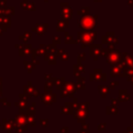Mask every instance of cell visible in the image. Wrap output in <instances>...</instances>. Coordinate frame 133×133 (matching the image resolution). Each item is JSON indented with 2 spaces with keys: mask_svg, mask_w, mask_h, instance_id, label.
<instances>
[{
  "mask_svg": "<svg viewBox=\"0 0 133 133\" xmlns=\"http://www.w3.org/2000/svg\"><path fill=\"white\" fill-rule=\"evenodd\" d=\"M78 37L79 42L81 43V48H84L89 46L94 39H96V33L91 31H80L78 32Z\"/></svg>",
  "mask_w": 133,
  "mask_h": 133,
  "instance_id": "obj_1",
  "label": "cell"
},
{
  "mask_svg": "<svg viewBox=\"0 0 133 133\" xmlns=\"http://www.w3.org/2000/svg\"><path fill=\"white\" fill-rule=\"evenodd\" d=\"M95 18H97V17H95ZM94 17H88V16L82 17L80 20H78V26L86 31H90L97 26V20Z\"/></svg>",
  "mask_w": 133,
  "mask_h": 133,
  "instance_id": "obj_2",
  "label": "cell"
},
{
  "mask_svg": "<svg viewBox=\"0 0 133 133\" xmlns=\"http://www.w3.org/2000/svg\"><path fill=\"white\" fill-rule=\"evenodd\" d=\"M73 10L68 3H61V17L64 20L69 21L72 17Z\"/></svg>",
  "mask_w": 133,
  "mask_h": 133,
  "instance_id": "obj_3",
  "label": "cell"
},
{
  "mask_svg": "<svg viewBox=\"0 0 133 133\" xmlns=\"http://www.w3.org/2000/svg\"><path fill=\"white\" fill-rule=\"evenodd\" d=\"M63 89H64V90L68 91L69 93H75L76 92V89H77V86L75 83H73V82H68V81H64V83H63L62 85Z\"/></svg>",
  "mask_w": 133,
  "mask_h": 133,
  "instance_id": "obj_4",
  "label": "cell"
},
{
  "mask_svg": "<svg viewBox=\"0 0 133 133\" xmlns=\"http://www.w3.org/2000/svg\"><path fill=\"white\" fill-rule=\"evenodd\" d=\"M11 25V20H10V17L6 15L0 16V26L1 28H9Z\"/></svg>",
  "mask_w": 133,
  "mask_h": 133,
  "instance_id": "obj_5",
  "label": "cell"
},
{
  "mask_svg": "<svg viewBox=\"0 0 133 133\" xmlns=\"http://www.w3.org/2000/svg\"><path fill=\"white\" fill-rule=\"evenodd\" d=\"M46 28H48V24H43V25H36L35 28H32V31L36 32L37 35L40 37V36L44 35L45 32L46 31Z\"/></svg>",
  "mask_w": 133,
  "mask_h": 133,
  "instance_id": "obj_6",
  "label": "cell"
},
{
  "mask_svg": "<svg viewBox=\"0 0 133 133\" xmlns=\"http://www.w3.org/2000/svg\"><path fill=\"white\" fill-rule=\"evenodd\" d=\"M17 46H20V49H19V56H26L28 54H29L32 51L31 49V45H16V48Z\"/></svg>",
  "mask_w": 133,
  "mask_h": 133,
  "instance_id": "obj_7",
  "label": "cell"
},
{
  "mask_svg": "<svg viewBox=\"0 0 133 133\" xmlns=\"http://www.w3.org/2000/svg\"><path fill=\"white\" fill-rule=\"evenodd\" d=\"M69 28V21L58 20L57 24V31H65V28Z\"/></svg>",
  "mask_w": 133,
  "mask_h": 133,
  "instance_id": "obj_8",
  "label": "cell"
},
{
  "mask_svg": "<svg viewBox=\"0 0 133 133\" xmlns=\"http://www.w3.org/2000/svg\"><path fill=\"white\" fill-rule=\"evenodd\" d=\"M21 6H22L24 9L26 10H30V11H34L36 10V6L33 3L28 2V0H23V2L21 3Z\"/></svg>",
  "mask_w": 133,
  "mask_h": 133,
  "instance_id": "obj_9",
  "label": "cell"
},
{
  "mask_svg": "<svg viewBox=\"0 0 133 133\" xmlns=\"http://www.w3.org/2000/svg\"><path fill=\"white\" fill-rule=\"evenodd\" d=\"M52 98H53V99H55V95L52 94L50 91H49V92H48V93H45L44 95H42V101L45 102L46 104H48V101H50V103H51Z\"/></svg>",
  "mask_w": 133,
  "mask_h": 133,
  "instance_id": "obj_10",
  "label": "cell"
},
{
  "mask_svg": "<svg viewBox=\"0 0 133 133\" xmlns=\"http://www.w3.org/2000/svg\"><path fill=\"white\" fill-rule=\"evenodd\" d=\"M57 50V48H56V45H54V44L46 46V48H45L46 54H48V55H55Z\"/></svg>",
  "mask_w": 133,
  "mask_h": 133,
  "instance_id": "obj_11",
  "label": "cell"
},
{
  "mask_svg": "<svg viewBox=\"0 0 133 133\" xmlns=\"http://www.w3.org/2000/svg\"><path fill=\"white\" fill-rule=\"evenodd\" d=\"M65 35H66V37H65V42H66V44H78V41L74 40V39L69 36V32H66Z\"/></svg>",
  "mask_w": 133,
  "mask_h": 133,
  "instance_id": "obj_12",
  "label": "cell"
},
{
  "mask_svg": "<svg viewBox=\"0 0 133 133\" xmlns=\"http://www.w3.org/2000/svg\"><path fill=\"white\" fill-rule=\"evenodd\" d=\"M24 64H25V68H26V69L28 70V73H31L32 70L36 68V65L34 64V63L28 62V61H24Z\"/></svg>",
  "mask_w": 133,
  "mask_h": 133,
  "instance_id": "obj_13",
  "label": "cell"
},
{
  "mask_svg": "<svg viewBox=\"0 0 133 133\" xmlns=\"http://www.w3.org/2000/svg\"><path fill=\"white\" fill-rule=\"evenodd\" d=\"M97 45H95V46H92L90 48V56L91 57H94L95 59L98 58V55H99V50L97 49Z\"/></svg>",
  "mask_w": 133,
  "mask_h": 133,
  "instance_id": "obj_14",
  "label": "cell"
},
{
  "mask_svg": "<svg viewBox=\"0 0 133 133\" xmlns=\"http://www.w3.org/2000/svg\"><path fill=\"white\" fill-rule=\"evenodd\" d=\"M32 37H31V33L30 32H24V35L21 36V37H19V39H21L22 41H24V42H28V40H31Z\"/></svg>",
  "mask_w": 133,
  "mask_h": 133,
  "instance_id": "obj_15",
  "label": "cell"
},
{
  "mask_svg": "<svg viewBox=\"0 0 133 133\" xmlns=\"http://www.w3.org/2000/svg\"><path fill=\"white\" fill-rule=\"evenodd\" d=\"M89 13V8H82L80 10L78 11V16H88Z\"/></svg>",
  "mask_w": 133,
  "mask_h": 133,
  "instance_id": "obj_16",
  "label": "cell"
},
{
  "mask_svg": "<svg viewBox=\"0 0 133 133\" xmlns=\"http://www.w3.org/2000/svg\"><path fill=\"white\" fill-rule=\"evenodd\" d=\"M85 78H78V84H77V87L78 88H80V89H85Z\"/></svg>",
  "mask_w": 133,
  "mask_h": 133,
  "instance_id": "obj_17",
  "label": "cell"
},
{
  "mask_svg": "<svg viewBox=\"0 0 133 133\" xmlns=\"http://www.w3.org/2000/svg\"><path fill=\"white\" fill-rule=\"evenodd\" d=\"M73 69H74V70H73V74H74V76L76 77V78H78H78H81V77H80V71L78 69L77 66H74V68H73Z\"/></svg>",
  "mask_w": 133,
  "mask_h": 133,
  "instance_id": "obj_18",
  "label": "cell"
},
{
  "mask_svg": "<svg viewBox=\"0 0 133 133\" xmlns=\"http://www.w3.org/2000/svg\"><path fill=\"white\" fill-rule=\"evenodd\" d=\"M8 14V16L9 15H14L15 14V8L11 6V8H6V15Z\"/></svg>",
  "mask_w": 133,
  "mask_h": 133,
  "instance_id": "obj_19",
  "label": "cell"
},
{
  "mask_svg": "<svg viewBox=\"0 0 133 133\" xmlns=\"http://www.w3.org/2000/svg\"><path fill=\"white\" fill-rule=\"evenodd\" d=\"M60 58L62 61H68L69 59V53H66V52H64L62 55L60 56Z\"/></svg>",
  "mask_w": 133,
  "mask_h": 133,
  "instance_id": "obj_20",
  "label": "cell"
},
{
  "mask_svg": "<svg viewBox=\"0 0 133 133\" xmlns=\"http://www.w3.org/2000/svg\"><path fill=\"white\" fill-rule=\"evenodd\" d=\"M53 44L54 45H58L61 44V37H53Z\"/></svg>",
  "mask_w": 133,
  "mask_h": 133,
  "instance_id": "obj_21",
  "label": "cell"
},
{
  "mask_svg": "<svg viewBox=\"0 0 133 133\" xmlns=\"http://www.w3.org/2000/svg\"><path fill=\"white\" fill-rule=\"evenodd\" d=\"M85 54L82 53V54H78V61H83L85 60Z\"/></svg>",
  "mask_w": 133,
  "mask_h": 133,
  "instance_id": "obj_22",
  "label": "cell"
},
{
  "mask_svg": "<svg viewBox=\"0 0 133 133\" xmlns=\"http://www.w3.org/2000/svg\"><path fill=\"white\" fill-rule=\"evenodd\" d=\"M51 77H52L51 74H49V75L45 74L44 75V78H45V79H46V81H49V80H51V79H50V78H51Z\"/></svg>",
  "mask_w": 133,
  "mask_h": 133,
  "instance_id": "obj_23",
  "label": "cell"
},
{
  "mask_svg": "<svg viewBox=\"0 0 133 133\" xmlns=\"http://www.w3.org/2000/svg\"><path fill=\"white\" fill-rule=\"evenodd\" d=\"M6 28H1V26H0V36H2L3 35V32L4 31H6Z\"/></svg>",
  "mask_w": 133,
  "mask_h": 133,
  "instance_id": "obj_24",
  "label": "cell"
},
{
  "mask_svg": "<svg viewBox=\"0 0 133 133\" xmlns=\"http://www.w3.org/2000/svg\"><path fill=\"white\" fill-rule=\"evenodd\" d=\"M1 84H2V78H0V86H1Z\"/></svg>",
  "mask_w": 133,
  "mask_h": 133,
  "instance_id": "obj_25",
  "label": "cell"
}]
</instances>
